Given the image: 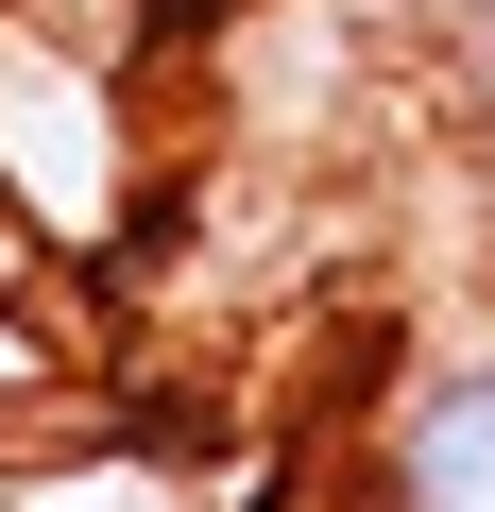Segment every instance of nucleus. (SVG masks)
Listing matches in <instances>:
<instances>
[{
  "label": "nucleus",
  "mask_w": 495,
  "mask_h": 512,
  "mask_svg": "<svg viewBox=\"0 0 495 512\" xmlns=\"http://www.w3.org/2000/svg\"><path fill=\"white\" fill-rule=\"evenodd\" d=\"M359 512H495V359H427V376L376 410Z\"/></svg>",
  "instance_id": "nucleus-1"
}]
</instances>
